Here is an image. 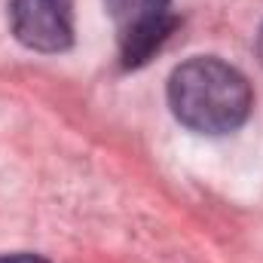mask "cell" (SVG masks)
<instances>
[{
    "instance_id": "1",
    "label": "cell",
    "mask_w": 263,
    "mask_h": 263,
    "mask_svg": "<svg viewBox=\"0 0 263 263\" xmlns=\"http://www.w3.org/2000/svg\"><path fill=\"white\" fill-rule=\"evenodd\" d=\"M248 77L217 55H196L168 77V107L181 126L199 135H230L251 114Z\"/></svg>"
},
{
    "instance_id": "2",
    "label": "cell",
    "mask_w": 263,
    "mask_h": 263,
    "mask_svg": "<svg viewBox=\"0 0 263 263\" xmlns=\"http://www.w3.org/2000/svg\"><path fill=\"white\" fill-rule=\"evenodd\" d=\"M104 9L114 22L126 67L147 65L178 28L172 0H104Z\"/></svg>"
},
{
    "instance_id": "3",
    "label": "cell",
    "mask_w": 263,
    "mask_h": 263,
    "mask_svg": "<svg viewBox=\"0 0 263 263\" xmlns=\"http://www.w3.org/2000/svg\"><path fill=\"white\" fill-rule=\"evenodd\" d=\"M9 28L34 52H65L73 43V0H9Z\"/></svg>"
},
{
    "instance_id": "4",
    "label": "cell",
    "mask_w": 263,
    "mask_h": 263,
    "mask_svg": "<svg viewBox=\"0 0 263 263\" xmlns=\"http://www.w3.org/2000/svg\"><path fill=\"white\" fill-rule=\"evenodd\" d=\"M0 263H49L40 254H31V251H15V254H0Z\"/></svg>"
},
{
    "instance_id": "5",
    "label": "cell",
    "mask_w": 263,
    "mask_h": 263,
    "mask_svg": "<svg viewBox=\"0 0 263 263\" xmlns=\"http://www.w3.org/2000/svg\"><path fill=\"white\" fill-rule=\"evenodd\" d=\"M257 59H260V65H263V25H260V31H257Z\"/></svg>"
}]
</instances>
